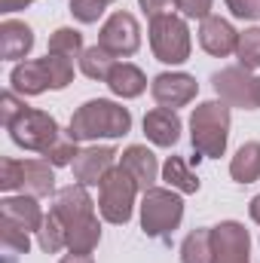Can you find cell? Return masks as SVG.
<instances>
[{
	"mask_svg": "<svg viewBox=\"0 0 260 263\" xmlns=\"http://www.w3.org/2000/svg\"><path fill=\"white\" fill-rule=\"evenodd\" d=\"M132 129L129 107L107 101V98H92L77 114L70 117V135L77 141H98V138H123Z\"/></svg>",
	"mask_w": 260,
	"mask_h": 263,
	"instance_id": "cell-1",
	"label": "cell"
},
{
	"mask_svg": "<svg viewBox=\"0 0 260 263\" xmlns=\"http://www.w3.org/2000/svg\"><path fill=\"white\" fill-rule=\"evenodd\" d=\"M190 141L202 159H220L230 141V104L227 101H202L190 117Z\"/></svg>",
	"mask_w": 260,
	"mask_h": 263,
	"instance_id": "cell-2",
	"label": "cell"
},
{
	"mask_svg": "<svg viewBox=\"0 0 260 263\" xmlns=\"http://www.w3.org/2000/svg\"><path fill=\"white\" fill-rule=\"evenodd\" d=\"M184 220V199L175 190L150 187L141 199V230L150 239H169Z\"/></svg>",
	"mask_w": 260,
	"mask_h": 263,
	"instance_id": "cell-3",
	"label": "cell"
},
{
	"mask_svg": "<svg viewBox=\"0 0 260 263\" xmlns=\"http://www.w3.org/2000/svg\"><path fill=\"white\" fill-rule=\"evenodd\" d=\"M138 184L123 165H114L107 172V178L101 181L98 187V211L107 223H129L132 220V211H135V196H138Z\"/></svg>",
	"mask_w": 260,
	"mask_h": 263,
	"instance_id": "cell-4",
	"label": "cell"
},
{
	"mask_svg": "<svg viewBox=\"0 0 260 263\" xmlns=\"http://www.w3.org/2000/svg\"><path fill=\"white\" fill-rule=\"evenodd\" d=\"M150 49L162 65H184L190 59V28L181 15L169 12L150 22Z\"/></svg>",
	"mask_w": 260,
	"mask_h": 263,
	"instance_id": "cell-5",
	"label": "cell"
},
{
	"mask_svg": "<svg viewBox=\"0 0 260 263\" xmlns=\"http://www.w3.org/2000/svg\"><path fill=\"white\" fill-rule=\"evenodd\" d=\"M211 86L220 95V101H227L230 107H242V110H257L260 107L257 77H251L248 67H220L211 73Z\"/></svg>",
	"mask_w": 260,
	"mask_h": 263,
	"instance_id": "cell-6",
	"label": "cell"
},
{
	"mask_svg": "<svg viewBox=\"0 0 260 263\" xmlns=\"http://www.w3.org/2000/svg\"><path fill=\"white\" fill-rule=\"evenodd\" d=\"M9 135H12V141H15L18 147L34 150V153H43V150L62 135V129H59V123H55L52 114L37 110V107H28V110L9 126Z\"/></svg>",
	"mask_w": 260,
	"mask_h": 263,
	"instance_id": "cell-7",
	"label": "cell"
},
{
	"mask_svg": "<svg viewBox=\"0 0 260 263\" xmlns=\"http://www.w3.org/2000/svg\"><path fill=\"white\" fill-rule=\"evenodd\" d=\"M251 236L239 220H220L211 227V263H251Z\"/></svg>",
	"mask_w": 260,
	"mask_h": 263,
	"instance_id": "cell-8",
	"label": "cell"
},
{
	"mask_svg": "<svg viewBox=\"0 0 260 263\" xmlns=\"http://www.w3.org/2000/svg\"><path fill=\"white\" fill-rule=\"evenodd\" d=\"M98 46H104L110 55L117 59H129L138 52L141 46V28H138V18L132 12H114L104 25H101V34H98Z\"/></svg>",
	"mask_w": 260,
	"mask_h": 263,
	"instance_id": "cell-9",
	"label": "cell"
},
{
	"mask_svg": "<svg viewBox=\"0 0 260 263\" xmlns=\"http://www.w3.org/2000/svg\"><path fill=\"white\" fill-rule=\"evenodd\" d=\"M150 92H153V101L159 107H169V110H178L184 104H190L199 92V83L190 73H181V70H172V73H159L153 77L150 83Z\"/></svg>",
	"mask_w": 260,
	"mask_h": 263,
	"instance_id": "cell-10",
	"label": "cell"
},
{
	"mask_svg": "<svg viewBox=\"0 0 260 263\" xmlns=\"http://www.w3.org/2000/svg\"><path fill=\"white\" fill-rule=\"evenodd\" d=\"M117 165V150L114 147H86L80 150V156L73 159V178L83 187H101V181L107 178V172Z\"/></svg>",
	"mask_w": 260,
	"mask_h": 263,
	"instance_id": "cell-11",
	"label": "cell"
},
{
	"mask_svg": "<svg viewBox=\"0 0 260 263\" xmlns=\"http://www.w3.org/2000/svg\"><path fill=\"white\" fill-rule=\"evenodd\" d=\"M199 46H202L208 55L227 59V55H233L236 46H239V31H236L227 18L208 15V18H202V25H199Z\"/></svg>",
	"mask_w": 260,
	"mask_h": 263,
	"instance_id": "cell-12",
	"label": "cell"
},
{
	"mask_svg": "<svg viewBox=\"0 0 260 263\" xmlns=\"http://www.w3.org/2000/svg\"><path fill=\"white\" fill-rule=\"evenodd\" d=\"M52 211L59 214V220H62L65 227H70V223H80V220L92 217V214H95V202L86 193L83 184H67V187H62V190L55 193Z\"/></svg>",
	"mask_w": 260,
	"mask_h": 263,
	"instance_id": "cell-13",
	"label": "cell"
},
{
	"mask_svg": "<svg viewBox=\"0 0 260 263\" xmlns=\"http://www.w3.org/2000/svg\"><path fill=\"white\" fill-rule=\"evenodd\" d=\"M144 135L156 147H175L181 141V117L169 107H153L144 114Z\"/></svg>",
	"mask_w": 260,
	"mask_h": 263,
	"instance_id": "cell-14",
	"label": "cell"
},
{
	"mask_svg": "<svg viewBox=\"0 0 260 263\" xmlns=\"http://www.w3.org/2000/svg\"><path fill=\"white\" fill-rule=\"evenodd\" d=\"M31 49H34L31 25H25L18 18H3L0 22V55L6 62H18V59H28Z\"/></svg>",
	"mask_w": 260,
	"mask_h": 263,
	"instance_id": "cell-15",
	"label": "cell"
},
{
	"mask_svg": "<svg viewBox=\"0 0 260 263\" xmlns=\"http://www.w3.org/2000/svg\"><path fill=\"white\" fill-rule=\"evenodd\" d=\"M120 165H123L132 178H135V184H138L141 190H150V187L156 184L159 165H156L153 150H147L144 144H132V147H126V150H123V156H120Z\"/></svg>",
	"mask_w": 260,
	"mask_h": 263,
	"instance_id": "cell-16",
	"label": "cell"
},
{
	"mask_svg": "<svg viewBox=\"0 0 260 263\" xmlns=\"http://www.w3.org/2000/svg\"><path fill=\"white\" fill-rule=\"evenodd\" d=\"M0 217L15 220V223L25 227L28 233H40V227H43V220H46L43 208L37 205V196H28V193L3 199V202H0Z\"/></svg>",
	"mask_w": 260,
	"mask_h": 263,
	"instance_id": "cell-17",
	"label": "cell"
},
{
	"mask_svg": "<svg viewBox=\"0 0 260 263\" xmlns=\"http://www.w3.org/2000/svg\"><path fill=\"white\" fill-rule=\"evenodd\" d=\"M9 86L18 95H43L46 89H52L43 59H37V62H18V65L12 67V73H9Z\"/></svg>",
	"mask_w": 260,
	"mask_h": 263,
	"instance_id": "cell-18",
	"label": "cell"
},
{
	"mask_svg": "<svg viewBox=\"0 0 260 263\" xmlns=\"http://www.w3.org/2000/svg\"><path fill=\"white\" fill-rule=\"evenodd\" d=\"M52 162L46 159H22V193L28 196H52L55 193V175Z\"/></svg>",
	"mask_w": 260,
	"mask_h": 263,
	"instance_id": "cell-19",
	"label": "cell"
},
{
	"mask_svg": "<svg viewBox=\"0 0 260 263\" xmlns=\"http://www.w3.org/2000/svg\"><path fill=\"white\" fill-rule=\"evenodd\" d=\"M107 89H110L114 95H120V98H138V95H144V89H147V77H144V70L138 65L117 62V67H114L110 77H107Z\"/></svg>",
	"mask_w": 260,
	"mask_h": 263,
	"instance_id": "cell-20",
	"label": "cell"
},
{
	"mask_svg": "<svg viewBox=\"0 0 260 263\" xmlns=\"http://www.w3.org/2000/svg\"><path fill=\"white\" fill-rule=\"evenodd\" d=\"M65 239H67V251L70 254H92L101 242V223L98 217H86L80 223H70L65 227Z\"/></svg>",
	"mask_w": 260,
	"mask_h": 263,
	"instance_id": "cell-21",
	"label": "cell"
},
{
	"mask_svg": "<svg viewBox=\"0 0 260 263\" xmlns=\"http://www.w3.org/2000/svg\"><path fill=\"white\" fill-rule=\"evenodd\" d=\"M230 175L236 184H254L260 178V141H245L230 159Z\"/></svg>",
	"mask_w": 260,
	"mask_h": 263,
	"instance_id": "cell-22",
	"label": "cell"
},
{
	"mask_svg": "<svg viewBox=\"0 0 260 263\" xmlns=\"http://www.w3.org/2000/svg\"><path fill=\"white\" fill-rule=\"evenodd\" d=\"M0 248H3V263H18V257H25L31 248L28 230L9 217H0Z\"/></svg>",
	"mask_w": 260,
	"mask_h": 263,
	"instance_id": "cell-23",
	"label": "cell"
},
{
	"mask_svg": "<svg viewBox=\"0 0 260 263\" xmlns=\"http://www.w3.org/2000/svg\"><path fill=\"white\" fill-rule=\"evenodd\" d=\"M162 181L178 190V193H199V178L190 168V162H184L181 156H169L162 165Z\"/></svg>",
	"mask_w": 260,
	"mask_h": 263,
	"instance_id": "cell-24",
	"label": "cell"
},
{
	"mask_svg": "<svg viewBox=\"0 0 260 263\" xmlns=\"http://www.w3.org/2000/svg\"><path fill=\"white\" fill-rule=\"evenodd\" d=\"M114 67H117V55H110L104 46H89V49H83V55H80V70H83L89 80L107 83V77H110Z\"/></svg>",
	"mask_w": 260,
	"mask_h": 263,
	"instance_id": "cell-25",
	"label": "cell"
},
{
	"mask_svg": "<svg viewBox=\"0 0 260 263\" xmlns=\"http://www.w3.org/2000/svg\"><path fill=\"white\" fill-rule=\"evenodd\" d=\"M181 263H211V230L196 227L181 242Z\"/></svg>",
	"mask_w": 260,
	"mask_h": 263,
	"instance_id": "cell-26",
	"label": "cell"
},
{
	"mask_svg": "<svg viewBox=\"0 0 260 263\" xmlns=\"http://www.w3.org/2000/svg\"><path fill=\"white\" fill-rule=\"evenodd\" d=\"M37 245H40L46 254H55V251L67 248L65 223L59 220V214H55L52 208H49V214H46V220H43V227H40V233H37Z\"/></svg>",
	"mask_w": 260,
	"mask_h": 263,
	"instance_id": "cell-27",
	"label": "cell"
},
{
	"mask_svg": "<svg viewBox=\"0 0 260 263\" xmlns=\"http://www.w3.org/2000/svg\"><path fill=\"white\" fill-rule=\"evenodd\" d=\"M77 156H80V150H77V138H73L70 132H62V135L43 150V159L52 162L55 168H62V165H73Z\"/></svg>",
	"mask_w": 260,
	"mask_h": 263,
	"instance_id": "cell-28",
	"label": "cell"
},
{
	"mask_svg": "<svg viewBox=\"0 0 260 263\" xmlns=\"http://www.w3.org/2000/svg\"><path fill=\"white\" fill-rule=\"evenodd\" d=\"M236 59H239V65L248 67V70H257L260 67V28H245L239 34Z\"/></svg>",
	"mask_w": 260,
	"mask_h": 263,
	"instance_id": "cell-29",
	"label": "cell"
},
{
	"mask_svg": "<svg viewBox=\"0 0 260 263\" xmlns=\"http://www.w3.org/2000/svg\"><path fill=\"white\" fill-rule=\"evenodd\" d=\"M49 52H52V55H67V59L83 55V34H80L77 28H59V31H52V37H49Z\"/></svg>",
	"mask_w": 260,
	"mask_h": 263,
	"instance_id": "cell-30",
	"label": "cell"
},
{
	"mask_svg": "<svg viewBox=\"0 0 260 263\" xmlns=\"http://www.w3.org/2000/svg\"><path fill=\"white\" fill-rule=\"evenodd\" d=\"M43 65H46V73H49L52 89H67V86L73 83V62H70L67 55H52V52H46Z\"/></svg>",
	"mask_w": 260,
	"mask_h": 263,
	"instance_id": "cell-31",
	"label": "cell"
},
{
	"mask_svg": "<svg viewBox=\"0 0 260 263\" xmlns=\"http://www.w3.org/2000/svg\"><path fill=\"white\" fill-rule=\"evenodd\" d=\"M107 3L110 0H70V15L77 22H83V25H95L104 15Z\"/></svg>",
	"mask_w": 260,
	"mask_h": 263,
	"instance_id": "cell-32",
	"label": "cell"
},
{
	"mask_svg": "<svg viewBox=\"0 0 260 263\" xmlns=\"http://www.w3.org/2000/svg\"><path fill=\"white\" fill-rule=\"evenodd\" d=\"M0 187L9 190H22V159H0Z\"/></svg>",
	"mask_w": 260,
	"mask_h": 263,
	"instance_id": "cell-33",
	"label": "cell"
},
{
	"mask_svg": "<svg viewBox=\"0 0 260 263\" xmlns=\"http://www.w3.org/2000/svg\"><path fill=\"white\" fill-rule=\"evenodd\" d=\"M25 110H28V104H25V101H18L12 92H3V95H0V120H3V126H6V129H9V126H12Z\"/></svg>",
	"mask_w": 260,
	"mask_h": 263,
	"instance_id": "cell-34",
	"label": "cell"
},
{
	"mask_svg": "<svg viewBox=\"0 0 260 263\" xmlns=\"http://www.w3.org/2000/svg\"><path fill=\"white\" fill-rule=\"evenodd\" d=\"M175 6L181 9L184 18H208L214 0H175Z\"/></svg>",
	"mask_w": 260,
	"mask_h": 263,
	"instance_id": "cell-35",
	"label": "cell"
},
{
	"mask_svg": "<svg viewBox=\"0 0 260 263\" xmlns=\"http://www.w3.org/2000/svg\"><path fill=\"white\" fill-rule=\"evenodd\" d=\"M224 3L236 18H245V22H257L260 18V0H224Z\"/></svg>",
	"mask_w": 260,
	"mask_h": 263,
	"instance_id": "cell-36",
	"label": "cell"
},
{
	"mask_svg": "<svg viewBox=\"0 0 260 263\" xmlns=\"http://www.w3.org/2000/svg\"><path fill=\"white\" fill-rule=\"evenodd\" d=\"M172 3H175V0H138V6L144 9V15H147L150 22H153V18H159V15H169Z\"/></svg>",
	"mask_w": 260,
	"mask_h": 263,
	"instance_id": "cell-37",
	"label": "cell"
},
{
	"mask_svg": "<svg viewBox=\"0 0 260 263\" xmlns=\"http://www.w3.org/2000/svg\"><path fill=\"white\" fill-rule=\"evenodd\" d=\"M34 0H0V12H18L25 6H31Z\"/></svg>",
	"mask_w": 260,
	"mask_h": 263,
	"instance_id": "cell-38",
	"label": "cell"
},
{
	"mask_svg": "<svg viewBox=\"0 0 260 263\" xmlns=\"http://www.w3.org/2000/svg\"><path fill=\"white\" fill-rule=\"evenodd\" d=\"M59 263H95V260H92V254H65Z\"/></svg>",
	"mask_w": 260,
	"mask_h": 263,
	"instance_id": "cell-39",
	"label": "cell"
},
{
	"mask_svg": "<svg viewBox=\"0 0 260 263\" xmlns=\"http://www.w3.org/2000/svg\"><path fill=\"white\" fill-rule=\"evenodd\" d=\"M248 211H251V220L254 223H260V193L254 199H251V205H248Z\"/></svg>",
	"mask_w": 260,
	"mask_h": 263,
	"instance_id": "cell-40",
	"label": "cell"
},
{
	"mask_svg": "<svg viewBox=\"0 0 260 263\" xmlns=\"http://www.w3.org/2000/svg\"><path fill=\"white\" fill-rule=\"evenodd\" d=\"M257 92H260V77H257Z\"/></svg>",
	"mask_w": 260,
	"mask_h": 263,
	"instance_id": "cell-41",
	"label": "cell"
}]
</instances>
